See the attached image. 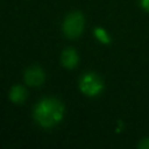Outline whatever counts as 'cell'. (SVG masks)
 Returning <instances> with one entry per match:
<instances>
[{
    "mask_svg": "<svg viewBox=\"0 0 149 149\" xmlns=\"http://www.w3.org/2000/svg\"><path fill=\"white\" fill-rule=\"evenodd\" d=\"M64 115L63 104L55 98L42 99L34 109L35 120L43 127H52L57 125Z\"/></svg>",
    "mask_w": 149,
    "mask_h": 149,
    "instance_id": "6da1fadb",
    "label": "cell"
},
{
    "mask_svg": "<svg viewBox=\"0 0 149 149\" xmlns=\"http://www.w3.org/2000/svg\"><path fill=\"white\" fill-rule=\"evenodd\" d=\"M84 29V16L79 12H73L69 14L63 22V33L70 37H78Z\"/></svg>",
    "mask_w": 149,
    "mask_h": 149,
    "instance_id": "7a4b0ae2",
    "label": "cell"
},
{
    "mask_svg": "<svg viewBox=\"0 0 149 149\" xmlns=\"http://www.w3.org/2000/svg\"><path fill=\"white\" fill-rule=\"evenodd\" d=\"M79 87L84 94L88 97H94V95H98L100 91L104 88V84L97 74L88 72L80 78Z\"/></svg>",
    "mask_w": 149,
    "mask_h": 149,
    "instance_id": "3957f363",
    "label": "cell"
},
{
    "mask_svg": "<svg viewBox=\"0 0 149 149\" xmlns=\"http://www.w3.org/2000/svg\"><path fill=\"white\" fill-rule=\"evenodd\" d=\"M24 80L29 86H40L44 80V72L40 66H30L24 72Z\"/></svg>",
    "mask_w": 149,
    "mask_h": 149,
    "instance_id": "277c9868",
    "label": "cell"
},
{
    "mask_svg": "<svg viewBox=\"0 0 149 149\" xmlns=\"http://www.w3.org/2000/svg\"><path fill=\"white\" fill-rule=\"evenodd\" d=\"M78 63V54L74 49L68 48L62 52V64L68 69H73Z\"/></svg>",
    "mask_w": 149,
    "mask_h": 149,
    "instance_id": "5b68a950",
    "label": "cell"
},
{
    "mask_svg": "<svg viewBox=\"0 0 149 149\" xmlns=\"http://www.w3.org/2000/svg\"><path fill=\"white\" fill-rule=\"evenodd\" d=\"M26 97H27V92H26L24 87L21 86V85H16V86L12 87V90L9 92V98L15 104L23 102L24 99H26Z\"/></svg>",
    "mask_w": 149,
    "mask_h": 149,
    "instance_id": "8992f818",
    "label": "cell"
},
{
    "mask_svg": "<svg viewBox=\"0 0 149 149\" xmlns=\"http://www.w3.org/2000/svg\"><path fill=\"white\" fill-rule=\"evenodd\" d=\"M94 36L101 43H109L111 42V37L108 36V34L106 33V30L102 29V28H100V27H97L94 29Z\"/></svg>",
    "mask_w": 149,
    "mask_h": 149,
    "instance_id": "52a82bcc",
    "label": "cell"
},
{
    "mask_svg": "<svg viewBox=\"0 0 149 149\" xmlns=\"http://www.w3.org/2000/svg\"><path fill=\"white\" fill-rule=\"evenodd\" d=\"M139 147L144 148V149H148V148H149V139H144V140L139 144Z\"/></svg>",
    "mask_w": 149,
    "mask_h": 149,
    "instance_id": "ba28073f",
    "label": "cell"
},
{
    "mask_svg": "<svg viewBox=\"0 0 149 149\" xmlns=\"http://www.w3.org/2000/svg\"><path fill=\"white\" fill-rule=\"evenodd\" d=\"M141 6L143 9L149 12V0H141Z\"/></svg>",
    "mask_w": 149,
    "mask_h": 149,
    "instance_id": "9c48e42d",
    "label": "cell"
}]
</instances>
